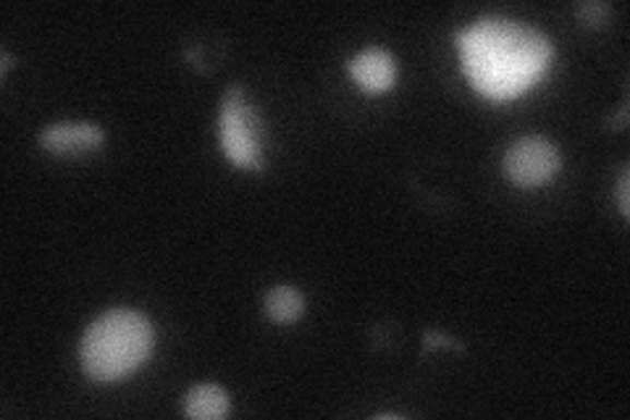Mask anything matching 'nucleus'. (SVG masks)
Here are the masks:
<instances>
[{
  "label": "nucleus",
  "instance_id": "1",
  "mask_svg": "<svg viewBox=\"0 0 630 420\" xmlns=\"http://www.w3.org/2000/svg\"><path fill=\"white\" fill-rule=\"evenodd\" d=\"M465 74L484 95L510 100L525 93L551 61V43L542 32L502 16H484L457 35Z\"/></svg>",
  "mask_w": 630,
  "mask_h": 420
},
{
  "label": "nucleus",
  "instance_id": "2",
  "mask_svg": "<svg viewBox=\"0 0 630 420\" xmlns=\"http://www.w3.org/2000/svg\"><path fill=\"white\" fill-rule=\"evenodd\" d=\"M153 352V326L138 310H110L82 336V368L93 381H119Z\"/></svg>",
  "mask_w": 630,
  "mask_h": 420
},
{
  "label": "nucleus",
  "instance_id": "3",
  "mask_svg": "<svg viewBox=\"0 0 630 420\" xmlns=\"http://www.w3.org/2000/svg\"><path fill=\"white\" fill-rule=\"evenodd\" d=\"M221 145L231 164L261 171V119L242 87H229L221 103Z\"/></svg>",
  "mask_w": 630,
  "mask_h": 420
},
{
  "label": "nucleus",
  "instance_id": "4",
  "mask_svg": "<svg viewBox=\"0 0 630 420\" xmlns=\"http://www.w3.org/2000/svg\"><path fill=\"white\" fill-rule=\"evenodd\" d=\"M504 171L515 184L542 187L560 171V153L544 137H523L508 151Z\"/></svg>",
  "mask_w": 630,
  "mask_h": 420
},
{
  "label": "nucleus",
  "instance_id": "5",
  "mask_svg": "<svg viewBox=\"0 0 630 420\" xmlns=\"http://www.w3.org/2000/svg\"><path fill=\"white\" fill-rule=\"evenodd\" d=\"M106 134L93 121H61L50 124L40 134V145L54 155H82L93 153L103 145Z\"/></svg>",
  "mask_w": 630,
  "mask_h": 420
},
{
  "label": "nucleus",
  "instance_id": "6",
  "mask_svg": "<svg viewBox=\"0 0 630 420\" xmlns=\"http://www.w3.org/2000/svg\"><path fill=\"white\" fill-rule=\"evenodd\" d=\"M349 74L366 93H387L397 80V63L381 48H366L349 61Z\"/></svg>",
  "mask_w": 630,
  "mask_h": 420
},
{
  "label": "nucleus",
  "instance_id": "7",
  "mask_svg": "<svg viewBox=\"0 0 630 420\" xmlns=\"http://www.w3.org/2000/svg\"><path fill=\"white\" fill-rule=\"evenodd\" d=\"M185 412L194 420H218L229 412V394L216 384H200L185 397Z\"/></svg>",
  "mask_w": 630,
  "mask_h": 420
},
{
  "label": "nucleus",
  "instance_id": "8",
  "mask_svg": "<svg viewBox=\"0 0 630 420\" xmlns=\"http://www.w3.org/2000/svg\"><path fill=\"white\" fill-rule=\"evenodd\" d=\"M302 295L295 287H276L265 295V313L276 323H295L302 315Z\"/></svg>",
  "mask_w": 630,
  "mask_h": 420
},
{
  "label": "nucleus",
  "instance_id": "9",
  "mask_svg": "<svg viewBox=\"0 0 630 420\" xmlns=\"http://www.w3.org/2000/svg\"><path fill=\"white\" fill-rule=\"evenodd\" d=\"M607 5L604 3H583L578 5V16L583 19L586 24H599L604 16H607Z\"/></svg>",
  "mask_w": 630,
  "mask_h": 420
},
{
  "label": "nucleus",
  "instance_id": "10",
  "mask_svg": "<svg viewBox=\"0 0 630 420\" xmlns=\"http://www.w3.org/2000/svg\"><path fill=\"white\" fill-rule=\"evenodd\" d=\"M424 341H426V347H454V350H463V347H460L457 341H452L450 336L441 334V332H426Z\"/></svg>",
  "mask_w": 630,
  "mask_h": 420
},
{
  "label": "nucleus",
  "instance_id": "11",
  "mask_svg": "<svg viewBox=\"0 0 630 420\" xmlns=\"http://www.w3.org/2000/svg\"><path fill=\"white\" fill-rule=\"evenodd\" d=\"M628 187H630V177H628V171L622 173V179H620V187H617V190H620V213L622 216H630V203H628Z\"/></svg>",
  "mask_w": 630,
  "mask_h": 420
},
{
  "label": "nucleus",
  "instance_id": "12",
  "mask_svg": "<svg viewBox=\"0 0 630 420\" xmlns=\"http://www.w3.org/2000/svg\"><path fill=\"white\" fill-rule=\"evenodd\" d=\"M0 61H3V67H0V69L9 71V67H11V56H9V53H3V58H0Z\"/></svg>",
  "mask_w": 630,
  "mask_h": 420
}]
</instances>
